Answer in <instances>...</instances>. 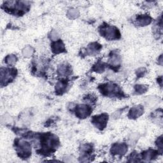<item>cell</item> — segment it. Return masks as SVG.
Returning <instances> with one entry per match:
<instances>
[{"label":"cell","mask_w":163,"mask_h":163,"mask_svg":"<svg viewBox=\"0 0 163 163\" xmlns=\"http://www.w3.org/2000/svg\"><path fill=\"white\" fill-rule=\"evenodd\" d=\"M94 70L96 72H103L105 70V66L104 65L101 64V63H98L96 64V66H94Z\"/></svg>","instance_id":"ffe728a7"},{"label":"cell","mask_w":163,"mask_h":163,"mask_svg":"<svg viewBox=\"0 0 163 163\" xmlns=\"http://www.w3.org/2000/svg\"><path fill=\"white\" fill-rule=\"evenodd\" d=\"M145 72L146 70L145 68H140L137 71V75L139 76V77H141L145 75Z\"/></svg>","instance_id":"603a6c76"},{"label":"cell","mask_w":163,"mask_h":163,"mask_svg":"<svg viewBox=\"0 0 163 163\" xmlns=\"http://www.w3.org/2000/svg\"><path fill=\"white\" fill-rule=\"evenodd\" d=\"M67 15L70 19H75L79 16V12L77 9L71 8L68 11Z\"/></svg>","instance_id":"5bb4252c"},{"label":"cell","mask_w":163,"mask_h":163,"mask_svg":"<svg viewBox=\"0 0 163 163\" xmlns=\"http://www.w3.org/2000/svg\"><path fill=\"white\" fill-rule=\"evenodd\" d=\"M101 92L106 94H112L118 91V86L112 84H107L101 87Z\"/></svg>","instance_id":"52a82bcc"},{"label":"cell","mask_w":163,"mask_h":163,"mask_svg":"<svg viewBox=\"0 0 163 163\" xmlns=\"http://www.w3.org/2000/svg\"><path fill=\"white\" fill-rule=\"evenodd\" d=\"M58 72H59L61 75H66V74H67L68 72V67L66 66V65H62L61 66H60V67L59 68Z\"/></svg>","instance_id":"d6986e66"},{"label":"cell","mask_w":163,"mask_h":163,"mask_svg":"<svg viewBox=\"0 0 163 163\" xmlns=\"http://www.w3.org/2000/svg\"><path fill=\"white\" fill-rule=\"evenodd\" d=\"M18 154L20 157L26 158L29 157L31 152V145L28 142L21 141L17 145Z\"/></svg>","instance_id":"7a4b0ae2"},{"label":"cell","mask_w":163,"mask_h":163,"mask_svg":"<svg viewBox=\"0 0 163 163\" xmlns=\"http://www.w3.org/2000/svg\"><path fill=\"white\" fill-rule=\"evenodd\" d=\"M147 89V87L144 85H137L135 86V91L138 94H141L145 92Z\"/></svg>","instance_id":"2e32d148"},{"label":"cell","mask_w":163,"mask_h":163,"mask_svg":"<svg viewBox=\"0 0 163 163\" xmlns=\"http://www.w3.org/2000/svg\"><path fill=\"white\" fill-rule=\"evenodd\" d=\"M157 152L154 150H148L144 152L142 154V157L143 159H145V161H150L156 157L157 154Z\"/></svg>","instance_id":"7c38bea8"},{"label":"cell","mask_w":163,"mask_h":163,"mask_svg":"<svg viewBox=\"0 0 163 163\" xmlns=\"http://www.w3.org/2000/svg\"><path fill=\"white\" fill-rule=\"evenodd\" d=\"M101 34L103 36L110 40L118 39L120 37V32H119L118 29L111 26H103L101 31Z\"/></svg>","instance_id":"6da1fadb"},{"label":"cell","mask_w":163,"mask_h":163,"mask_svg":"<svg viewBox=\"0 0 163 163\" xmlns=\"http://www.w3.org/2000/svg\"><path fill=\"white\" fill-rule=\"evenodd\" d=\"M2 122L5 124L11 123L12 122V118L8 115H5V117L2 118Z\"/></svg>","instance_id":"44dd1931"},{"label":"cell","mask_w":163,"mask_h":163,"mask_svg":"<svg viewBox=\"0 0 163 163\" xmlns=\"http://www.w3.org/2000/svg\"><path fill=\"white\" fill-rule=\"evenodd\" d=\"M137 23L140 26H146L150 24L152 19L148 15H141L138 16L137 19Z\"/></svg>","instance_id":"9c48e42d"},{"label":"cell","mask_w":163,"mask_h":163,"mask_svg":"<svg viewBox=\"0 0 163 163\" xmlns=\"http://www.w3.org/2000/svg\"><path fill=\"white\" fill-rule=\"evenodd\" d=\"M144 113V108L142 106H136L132 108L129 113V117L131 118H136L142 115Z\"/></svg>","instance_id":"ba28073f"},{"label":"cell","mask_w":163,"mask_h":163,"mask_svg":"<svg viewBox=\"0 0 163 163\" xmlns=\"http://www.w3.org/2000/svg\"><path fill=\"white\" fill-rule=\"evenodd\" d=\"M16 74V70L14 69H2L1 71V81L2 83H6L12 80Z\"/></svg>","instance_id":"3957f363"},{"label":"cell","mask_w":163,"mask_h":163,"mask_svg":"<svg viewBox=\"0 0 163 163\" xmlns=\"http://www.w3.org/2000/svg\"><path fill=\"white\" fill-rule=\"evenodd\" d=\"M108 121V115L101 114L100 115H97L94 117L92 118V123L100 129H104L107 124Z\"/></svg>","instance_id":"277c9868"},{"label":"cell","mask_w":163,"mask_h":163,"mask_svg":"<svg viewBox=\"0 0 163 163\" xmlns=\"http://www.w3.org/2000/svg\"><path fill=\"white\" fill-rule=\"evenodd\" d=\"M101 45H99L97 43H93L89 45L87 49V52L89 54V55H94L99 52V50L101 49Z\"/></svg>","instance_id":"8fae6325"},{"label":"cell","mask_w":163,"mask_h":163,"mask_svg":"<svg viewBox=\"0 0 163 163\" xmlns=\"http://www.w3.org/2000/svg\"><path fill=\"white\" fill-rule=\"evenodd\" d=\"M127 151V146L125 144H115L111 148L112 154L118 156L124 155Z\"/></svg>","instance_id":"8992f818"},{"label":"cell","mask_w":163,"mask_h":163,"mask_svg":"<svg viewBox=\"0 0 163 163\" xmlns=\"http://www.w3.org/2000/svg\"><path fill=\"white\" fill-rule=\"evenodd\" d=\"M6 62L9 65H13L17 61V58L14 55H9L5 59Z\"/></svg>","instance_id":"ac0fdd59"},{"label":"cell","mask_w":163,"mask_h":163,"mask_svg":"<svg viewBox=\"0 0 163 163\" xmlns=\"http://www.w3.org/2000/svg\"><path fill=\"white\" fill-rule=\"evenodd\" d=\"M50 37L52 40H56L58 38V34L56 31H52L50 33Z\"/></svg>","instance_id":"7402d4cb"},{"label":"cell","mask_w":163,"mask_h":163,"mask_svg":"<svg viewBox=\"0 0 163 163\" xmlns=\"http://www.w3.org/2000/svg\"><path fill=\"white\" fill-rule=\"evenodd\" d=\"M157 145L158 147V148L162 150V137H159L157 141Z\"/></svg>","instance_id":"cb8c5ba5"},{"label":"cell","mask_w":163,"mask_h":163,"mask_svg":"<svg viewBox=\"0 0 163 163\" xmlns=\"http://www.w3.org/2000/svg\"><path fill=\"white\" fill-rule=\"evenodd\" d=\"M91 112V108L86 105H80L76 108V115L81 118L88 117Z\"/></svg>","instance_id":"5b68a950"},{"label":"cell","mask_w":163,"mask_h":163,"mask_svg":"<svg viewBox=\"0 0 163 163\" xmlns=\"http://www.w3.org/2000/svg\"><path fill=\"white\" fill-rule=\"evenodd\" d=\"M33 54V49L31 47H26L23 50V55L26 58H30Z\"/></svg>","instance_id":"e0dca14e"},{"label":"cell","mask_w":163,"mask_h":163,"mask_svg":"<svg viewBox=\"0 0 163 163\" xmlns=\"http://www.w3.org/2000/svg\"><path fill=\"white\" fill-rule=\"evenodd\" d=\"M52 50L53 52L56 54H59L64 52L65 50L64 43L61 40L54 42L52 44Z\"/></svg>","instance_id":"30bf717a"},{"label":"cell","mask_w":163,"mask_h":163,"mask_svg":"<svg viewBox=\"0 0 163 163\" xmlns=\"http://www.w3.org/2000/svg\"><path fill=\"white\" fill-rule=\"evenodd\" d=\"M67 82L65 81H61L59 82L56 86V91L58 94H62L66 90L67 88Z\"/></svg>","instance_id":"4fadbf2b"},{"label":"cell","mask_w":163,"mask_h":163,"mask_svg":"<svg viewBox=\"0 0 163 163\" xmlns=\"http://www.w3.org/2000/svg\"><path fill=\"white\" fill-rule=\"evenodd\" d=\"M110 62H111L112 64L114 65V66H117L119 63L121 62V58L120 56L117 55V54H112V56H111Z\"/></svg>","instance_id":"9a60e30c"}]
</instances>
